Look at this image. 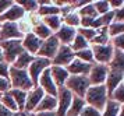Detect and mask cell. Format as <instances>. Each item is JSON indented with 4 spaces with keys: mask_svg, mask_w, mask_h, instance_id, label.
Segmentation results:
<instances>
[{
    "mask_svg": "<svg viewBox=\"0 0 124 116\" xmlns=\"http://www.w3.org/2000/svg\"><path fill=\"white\" fill-rule=\"evenodd\" d=\"M107 99H109V95L105 85H91L84 97L85 104L98 109L99 112H102V109L105 108Z\"/></svg>",
    "mask_w": 124,
    "mask_h": 116,
    "instance_id": "1",
    "label": "cell"
},
{
    "mask_svg": "<svg viewBox=\"0 0 124 116\" xmlns=\"http://www.w3.org/2000/svg\"><path fill=\"white\" fill-rule=\"evenodd\" d=\"M8 81L11 84V89L29 91L34 87L27 70H18V69H14L11 66H10V70H8Z\"/></svg>",
    "mask_w": 124,
    "mask_h": 116,
    "instance_id": "2",
    "label": "cell"
},
{
    "mask_svg": "<svg viewBox=\"0 0 124 116\" xmlns=\"http://www.w3.org/2000/svg\"><path fill=\"white\" fill-rule=\"evenodd\" d=\"M66 88L74 95V97H79L84 98L85 92L88 91V88L91 87L88 77L86 76H70L68 80L66 81Z\"/></svg>",
    "mask_w": 124,
    "mask_h": 116,
    "instance_id": "3",
    "label": "cell"
},
{
    "mask_svg": "<svg viewBox=\"0 0 124 116\" xmlns=\"http://www.w3.org/2000/svg\"><path fill=\"white\" fill-rule=\"evenodd\" d=\"M0 48H1V52H3V59L8 66H11L13 62L24 52L23 46H21V39L0 42Z\"/></svg>",
    "mask_w": 124,
    "mask_h": 116,
    "instance_id": "4",
    "label": "cell"
},
{
    "mask_svg": "<svg viewBox=\"0 0 124 116\" xmlns=\"http://www.w3.org/2000/svg\"><path fill=\"white\" fill-rule=\"evenodd\" d=\"M49 67H50V60L35 56V59L32 60V63L27 69V73H28V76L31 78L34 87H38V80H39V77L42 76V73L45 71L46 69H49Z\"/></svg>",
    "mask_w": 124,
    "mask_h": 116,
    "instance_id": "5",
    "label": "cell"
},
{
    "mask_svg": "<svg viewBox=\"0 0 124 116\" xmlns=\"http://www.w3.org/2000/svg\"><path fill=\"white\" fill-rule=\"evenodd\" d=\"M91 49L93 53V60L95 63L99 64H109V62L112 60L113 53H114V48L110 44L107 45H91Z\"/></svg>",
    "mask_w": 124,
    "mask_h": 116,
    "instance_id": "6",
    "label": "cell"
},
{
    "mask_svg": "<svg viewBox=\"0 0 124 116\" xmlns=\"http://www.w3.org/2000/svg\"><path fill=\"white\" fill-rule=\"evenodd\" d=\"M60 48V42L57 41V38L54 36V34L49 36L47 39L45 41H42V44H40V48L38 50V53L36 56L38 57H43V59H47V60H52L54 55H56L57 49Z\"/></svg>",
    "mask_w": 124,
    "mask_h": 116,
    "instance_id": "7",
    "label": "cell"
},
{
    "mask_svg": "<svg viewBox=\"0 0 124 116\" xmlns=\"http://www.w3.org/2000/svg\"><path fill=\"white\" fill-rule=\"evenodd\" d=\"M71 99H73V94L66 87H62V88L57 89V95H56L57 106H56V111H54L56 116L67 115V111H68V108H70Z\"/></svg>",
    "mask_w": 124,
    "mask_h": 116,
    "instance_id": "8",
    "label": "cell"
},
{
    "mask_svg": "<svg viewBox=\"0 0 124 116\" xmlns=\"http://www.w3.org/2000/svg\"><path fill=\"white\" fill-rule=\"evenodd\" d=\"M107 73H109V69H107L106 64L95 63L91 66V70L86 77H88V81H89L91 85H105Z\"/></svg>",
    "mask_w": 124,
    "mask_h": 116,
    "instance_id": "9",
    "label": "cell"
},
{
    "mask_svg": "<svg viewBox=\"0 0 124 116\" xmlns=\"http://www.w3.org/2000/svg\"><path fill=\"white\" fill-rule=\"evenodd\" d=\"M23 36L24 34L21 32L17 22H1V25H0V42L21 39Z\"/></svg>",
    "mask_w": 124,
    "mask_h": 116,
    "instance_id": "10",
    "label": "cell"
},
{
    "mask_svg": "<svg viewBox=\"0 0 124 116\" xmlns=\"http://www.w3.org/2000/svg\"><path fill=\"white\" fill-rule=\"evenodd\" d=\"M45 92L40 89V87H32L27 92V99H25V105H24V111L27 113H35L36 108L39 105L40 99L43 98Z\"/></svg>",
    "mask_w": 124,
    "mask_h": 116,
    "instance_id": "11",
    "label": "cell"
},
{
    "mask_svg": "<svg viewBox=\"0 0 124 116\" xmlns=\"http://www.w3.org/2000/svg\"><path fill=\"white\" fill-rule=\"evenodd\" d=\"M73 60H74V52L71 50V48L60 45V48L57 49L54 57L50 60V64L60 66V67H67Z\"/></svg>",
    "mask_w": 124,
    "mask_h": 116,
    "instance_id": "12",
    "label": "cell"
},
{
    "mask_svg": "<svg viewBox=\"0 0 124 116\" xmlns=\"http://www.w3.org/2000/svg\"><path fill=\"white\" fill-rule=\"evenodd\" d=\"M40 44H42V41L38 36H35L32 32L24 34V36L21 38V46H23L24 52H27L32 56H36L40 48Z\"/></svg>",
    "mask_w": 124,
    "mask_h": 116,
    "instance_id": "13",
    "label": "cell"
},
{
    "mask_svg": "<svg viewBox=\"0 0 124 116\" xmlns=\"http://www.w3.org/2000/svg\"><path fill=\"white\" fill-rule=\"evenodd\" d=\"M38 87H40V89L46 95H52V97H56L57 95V89L59 88L56 87V84L53 83V80H52L49 69H46L45 71L42 73V76L38 80Z\"/></svg>",
    "mask_w": 124,
    "mask_h": 116,
    "instance_id": "14",
    "label": "cell"
},
{
    "mask_svg": "<svg viewBox=\"0 0 124 116\" xmlns=\"http://www.w3.org/2000/svg\"><path fill=\"white\" fill-rule=\"evenodd\" d=\"M25 17V11L14 1L13 6H10L7 11L0 16V22H20Z\"/></svg>",
    "mask_w": 124,
    "mask_h": 116,
    "instance_id": "15",
    "label": "cell"
},
{
    "mask_svg": "<svg viewBox=\"0 0 124 116\" xmlns=\"http://www.w3.org/2000/svg\"><path fill=\"white\" fill-rule=\"evenodd\" d=\"M49 71H50V77H52V80H53V83L56 84L57 88H62V87L66 85V81H67L68 77H70V74H68V71L66 70V67L50 64Z\"/></svg>",
    "mask_w": 124,
    "mask_h": 116,
    "instance_id": "16",
    "label": "cell"
},
{
    "mask_svg": "<svg viewBox=\"0 0 124 116\" xmlns=\"http://www.w3.org/2000/svg\"><path fill=\"white\" fill-rule=\"evenodd\" d=\"M109 69V67H107ZM124 81V71H117V70H109L107 73L106 81H105V87H106L107 95L112 94V91L114 88H117L120 84H123Z\"/></svg>",
    "mask_w": 124,
    "mask_h": 116,
    "instance_id": "17",
    "label": "cell"
},
{
    "mask_svg": "<svg viewBox=\"0 0 124 116\" xmlns=\"http://www.w3.org/2000/svg\"><path fill=\"white\" fill-rule=\"evenodd\" d=\"M75 35H77V29L67 27V25H62L54 32V36L57 38V41L60 42V45H64V46H70Z\"/></svg>",
    "mask_w": 124,
    "mask_h": 116,
    "instance_id": "18",
    "label": "cell"
},
{
    "mask_svg": "<svg viewBox=\"0 0 124 116\" xmlns=\"http://www.w3.org/2000/svg\"><path fill=\"white\" fill-rule=\"evenodd\" d=\"M91 66L92 64L84 63V62H81L74 57V60L66 67V70L68 71L70 76H88V73L91 70Z\"/></svg>",
    "mask_w": 124,
    "mask_h": 116,
    "instance_id": "19",
    "label": "cell"
},
{
    "mask_svg": "<svg viewBox=\"0 0 124 116\" xmlns=\"http://www.w3.org/2000/svg\"><path fill=\"white\" fill-rule=\"evenodd\" d=\"M56 106H57V101L56 97H52V95H43V98L40 99L39 105L36 108L35 113L38 112H54L56 111Z\"/></svg>",
    "mask_w": 124,
    "mask_h": 116,
    "instance_id": "20",
    "label": "cell"
},
{
    "mask_svg": "<svg viewBox=\"0 0 124 116\" xmlns=\"http://www.w3.org/2000/svg\"><path fill=\"white\" fill-rule=\"evenodd\" d=\"M109 70H117V71H124V50L114 49L112 60L109 62Z\"/></svg>",
    "mask_w": 124,
    "mask_h": 116,
    "instance_id": "21",
    "label": "cell"
},
{
    "mask_svg": "<svg viewBox=\"0 0 124 116\" xmlns=\"http://www.w3.org/2000/svg\"><path fill=\"white\" fill-rule=\"evenodd\" d=\"M31 32L34 34L35 36H38L40 41H45V39H47L49 36H52V35H53V34H52V31L46 27L45 24L40 21V20H39V21H36L34 25H32V28H31Z\"/></svg>",
    "mask_w": 124,
    "mask_h": 116,
    "instance_id": "22",
    "label": "cell"
},
{
    "mask_svg": "<svg viewBox=\"0 0 124 116\" xmlns=\"http://www.w3.org/2000/svg\"><path fill=\"white\" fill-rule=\"evenodd\" d=\"M121 109H123V104H118V102H116V101H113L109 98L106 102V105H105V108L102 109L101 116H118V113L121 112Z\"/></svg>",
    "mask_w": 124,
    "mask_h": 116,
    "instance_id": "23",
    "label": "cell"
},
{
    "mask_svg": "<svg viewBox=\"0 0 124 116\" xmlns=\"http://www.w3.org/2000/svg\"><path fill=\"white\" fill-rule=\"evenodd\" d=\"M34 59H35V56L29 55V53H27V52H23V53L18 56L16 60L13 62L11 67L18 69V70H27V69H28V66L32 63V60H34Z\"/></svg>",
    "mask_w": 124,
    "mask_h": 116,
    "instance_id": "24",
    "label": "cell"
},
{
    "mask_svg": "<svg viewBox=\"0 0 124 116\" xmlns=\"http://www.w3.org/2000/svg\"><path fill=\"white\" fill-rule=\"evenodd\" d=\"M85 105L86 104H85L84 98H79V97H74L73 95V99H71V104H70V108H68L66 116H79V113L84 109Z\"/></svg>",
    "mask_w": 124,
    "mask_h": 116,
    "instance_id": "25",
    "label": "cell"
},
{
    "mask_svg": "<svg viewBox=\"0 0 124 116\" xmlns=\"http://www.w3.org/2000/svg\"><path fill=\"white\" fill-rule=\"evenodd\" d=\"M62 22H63V25H67V27H71V28L77 29V28H79L81 18H79L77 11H70L67 14L62 16Z\"/></svg>",
    "mask_w": 124,
    "mask_h": 116,
    "instance_id": "26",
    "label": "cell"
},
{
    "mask_svg": "<svg viewBox=\"0 0 124 116\" xmlns=\"http://www.w3.org/2000/svg\"><path fill=\"white\" fill-rule=\"evenodd\" d=\"M40 21L45 24L46 27L49 28L52 31V34H54L59 29V28L63 25L62 22V17L60 16H49V17H43V18H40Z\"/></svg>",
    "mask_w": 124,
    "mask_h": 116,
    "instance_id": "27",
    "label": "cell"
},
{
    "mask_svg": "<svg viewBox=\"0 0 124 116\" xmlns=\"http://www.w3.org/2000/svg\"><path fill=\"white\" fill-rule=\"evenodd\" d=\"M107 44H110V36L107 34V27L96 29V35L93 41L91 42V45H107Z\"/></svg>",
    "mask_w": 124,
    "mask_h": 116,
    "instance_id": "28",
    "label": "cell"
},
{
    "mask_svg": "<svg viewBox=\"0 0 124 116\" xmlns=\"http://www.w3.org/2000/svg\"><path fill=\"white\" fill-rule=\"evenodd\" d=\"M74 57L78 59V60L84 62V63H88V64H95V60H93V53H92V49L89 48H85L82 50H78L74 53Z\"/></svg>",
    "mask_w": 124,
    "mask_h": 116,
    "instance_id": "29",
    "label": "cell"
},
{
    "mask_svg": "<svg viewBox=\"0 0 124 116\" xmlns=\"http://www.w3.org/2000/svg\"><path fill=\"white\" fill-rule=\"evenodd\" d=\"M10 95L13 97L14 102L17 104L18 109L24 111V105H25V99H27V92L28 91H21V89H10L8 91Z\"/></svg>",
    "mask_w": 124,
    "mask_h": 116,
    "instance_id": "30",
    "label": "cell"
},
{
    "mask_svg": "<svg viewBox=\"0 0 124 116\" xmlns=\"http://www.w3.org/2000/svg\"><path fill=\"white\" fill-rule=\"evenodd\" d=\"M77 13H78L79 18H96L98 17L95 9H93L92 1H88L86 4H84L82 7H79L78 10H77Z\"/></svg>",
    "mask_w": 124,
    "mask_h": 116,
    "instance_id": "31",
    "label": "cell"
},
{
    "mask_svg": "<svg viewBox=\"0 0 124 116\" xmlns=\"http://www.w3.org/2000/svg\"><path fill=\"white\" fill-rule=\"evenodd\" d=\"M24 11L25 14H35L38 10V1L36 0H14Z\"/></svg>",
    "mask_w": 124,
    "mask_h": 116,
    "instance_id": "32",
    "label": "cell"
},
{
    "mask_svg": "<svg viewBox=\"0 0 124 116\" xmlns=\"http://www.w3.org/2000/svg\"><path fill=\"white\" fill-rule=\"evenodd\" d=\"M0 104L4 106V108H7L10 112H17V111H20V109H18V106H17V104H16V102H14V99H13V97L10 95V92L1 94Z\"/></svg>",
    "mask_w": 124,
    "mask_h": 116,
    "instance_id": "33",
    "label": "cell"
},
{
    "mask_svg": "<svg viewBox=\"0 0 124 116\" xmlns=\"http://www.w3.org/2000/svg\"><path fill=\"white\" fill-rule=\"evenodd\" d=\"M91 45H89V42H86L81 35H75L74 36V39H73V42H71V45H70V48H71V50H73L74 53L75 52H78V50H82V49H85V48H89Z\"/></svg>",
    "mask_w": 124,
    "mask_h": 116,
    "instance_id": "34",
    "label": "cell"
},
{
    "mask_svg": "<svg viewBox=\"0 0 124 116\" xmlns=\"http://www.w3.org/2000/svg\"><path fill=\"white\" fill-rule=\"evenodd\" d=\"M107 34L110 38L124 35V22H112L110 25H107Z\"/></svg>",
    "mask_w": 124,
    "mask_h": 116,
    "instance_id": "35",
    "label": "cell"
},
{
    "mask_svg": "<svg viewBox=\"0 0 124 116\" xmlns=\"http://www.w3.org/2000/svg\"><path fill=\"white\" fill-rule=\"evenodd\" d=\"M92 4H93V9L98 16H103L110 11V6H109L107 0H96V1H92Z\"/></svg>",
    "mask_w": 124,
    "mask_h": 116,
    "instance_id": "36",
    "label": "cell"
},
{
    "mask_svg": "<svg viewBox=\"0 0 124 116\" xmlns=\"http://www.w3.org/2000/svg\"><path fill=\"white\" fill-rule=\"evenodd\" d=\"M77 34L81 35V36H82L86 42H89V45H91V42L93 41V38H95V35H96V29H93V28L79 27V28H77Z\"/></svg>",
    "mask_w": 124,
    "mask_h": 116,
    "instance_id": "37",
    "label": "cell"
},
{
    "mask_svg": "<svg viewBox=\"0 0 124 116\" xmlns=\"http://www.w3.org/2000/svg\"><path fill=\"white\" fill-rule=\"evenodd\" d=\"M109 98L113 101H116L118 104H123L124 102V83L120 84L117 88H114L112 91V94L109 95Z\"/></svg>",
    "mask_w": 124,
    "mask_h": 116,
    "instance_id": "38",
    "label": "cell"
},
{
    "mask_svg": "<svg viewBox=\"0 0 124 116\" xmlns=\"http://www.w3.org/2000/svg\"><path fill=\"white\" fill-rule=\"evenodd\" d=\"M110 45L114 49L124 50V35H117L114 38H110Z\"/></svg>",
    "mask_w": 124,
    "mask_h": 116,
    "instance_id": "39",
    "label": "cell"
},
{
    "mask_svg": "<svg viewBox=\"0 0 124 116\" xmlns=\"http://www.w3.org/2000/svg\"><path fill=\"white\" fill-rule=\"evenodd\" d=\"M79 116H101V112L98 111V109H95V108L89 106V105H85L84 109L79 113Z\"/></svg>",
    "mask_w": 124,
    "mask_h": 116,
    "instance_id": "40",
    "label": "cell"
},
{
    "mask_svg": "<svg viewBox=\"0 0 124 116\" xmlns=\"http://www.w3.org/2000/svg\"><path fill=\"white\" fill-rule=\"evenodd\" d=\"M11 89V84L8 81V78L0 77V94H6Z\"/></svg>",
    "mask_w": 124,
    "mask_h": 116,
    "instance_id": "41",
    "label": "cell"
},
{
    "mask_svg": "<svg viewBox=\"0 0 124 116\" xmlns=\"http://www.w3.org/2000/svg\"><path fill=\"white\" fill-rule=\"evenodd\" d=\"M13 3H14V0H0V16H3L7 11V9L13 6Z\"/></svg>",
    "mask_w": 124,
    "mask_h": 116,
    "instance_id": "42",
    "label": "cell"
},
{
    "mask_svg": "<svg viewBox=\"0 0 124 116\" xmlns=\"http://www.w3.org/2000/svg\"><path fill=\"white\" fill-rule=\"evenodd\" d=\"M8 70H10V66L6 62H0V77L8 78Z\"/></svg>",
    "mask_w": 124,
    "mask_h": 116,
    "instance_id": "43",
    "label": "cell"
},
{
    "mask_svg": "<svg viewBox=\"0 0 124 116\" xmlns=\"http://www.w3.org/2000/svg\"><path fill=\"white\" fill-rule=\"evenodd\" d=\"M107 1H109V6H110V10L112 11L118 10V9H123V6H124L123 0H107Z\"/></svg>",
    "mask_w": 124,
    "mask_h": 116,
    "instance_id": "44",
    "label": "cell"
},
{
    "mask_svg": "<svg viewBox=\"0 0 124 116\" xmlns=\"http://www.w3.org/2000/svg\"><path fill=\"white\" fill-rule=\"evenodd\" d=\"M124 10L123 9H118L114 10V16H113V22H124Z\"/></svg>",
    "mask_w": 124,
    "mask_h": 116,
    "instance_id": "45",
    "label": "cell"
},
{
    "mask_svg": "<svg viewBox=\"0 0 124 116\" xmlns=\"http://www.w3.org/2000/svg\"><path fill=\"white\" fill-rule=\"evenodd\" d=\"M13 112H10L7 108H4V106L0 104V116H11Z\"/></svg>",
    "mask_w": 124,
    "mask_h": 116,
    "instance_id": "46",
    "label": "cell"
},
{
    "mask_svg": "<svg viewBox=\"0 0 124 116\" xmlns=\"http://www.w3.org/2000/svg\"><path fill=\"white\" fill-rule=\"evenodd\" d=\"M34 116H56L54 112H38V113H34Z\"/></svg>",
    "mask_w": 124,
    "mask_h": 116,
    "instance_id": "47",
    "label": "cell"
},
{
    "mask_svg": "<svg viewBox=\"0 0 124 116\" xmlns=\"http://www.w3.org/2000/svg\"><path fill=\"white\" fill-rule=\"evenodd\" d=\"M11 116H29V113H27L25 111H17V112H13Z\"/></svg>",
    "mask_w": 124,
    "mask_h": 116,
    "instance_id": "48",
    "label": "cell"
},
{
    "mask_svg": "<svg viewBox=\"0 0 124 116\" xmlns=\"http://www.w3.org/2000/svg\"><path fill=\"white\" fill-rule=\"evenodd\" d=\"M0 62H4V59H3V52H1V48H0Z\"/></svg>",
    "mask_w": 124,
    "mask_h": 116,
    "instance_id": "49",
    "label": "cell"
},
{
    "mask_svg": "<svg viewBox=\"0 0 124 116\" xmlns=\"http://www.w3.org/2000/svg\"><path fill=\"white\" fill-rule=\"evenodd\" d=\"M29 116H34V113H31V115H29Z\"/></svg>",
    "mask_w": 124,
    "mask_h": 116,
    "instance_id": "50",
    "label": "cell"
},
{
    "mask_svg": "<svg viewBox=\"0 0 124 116\" xmlns=\"http://www.w3.org/2000/svg\"><path fill=\"white\" fill-rule=\"evenodd\" d=\"M0 98H1V94H0Z\"/></svg>",
    "mask_w": 124,
    "mask_h": 116,
    "instance_id": "51",
    "label": "cell"
},
{
    "mask_svg": "<svg viewBox=\"0 0 124 116\" xmlns=\"http://www.w3.org/2000/svg\"><path fill=\"white\" fill-rule=\"evenodd\" d=\"M0 25H1V22H0Z\"/></svg>",
    "mask_w": 124,
    "mask_h": 116,
    "instance_id": "52",
    "label": "cell"
}]
</instances>
